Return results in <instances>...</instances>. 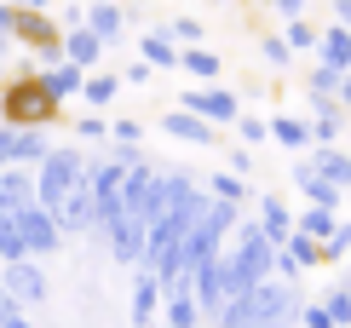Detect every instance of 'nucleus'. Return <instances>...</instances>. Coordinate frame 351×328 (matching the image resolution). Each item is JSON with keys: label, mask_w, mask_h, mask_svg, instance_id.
Masks as SVG:
<instances>
[{"label": "nucleus", "mask_w": 351, "mask_h": 328, "mask_svg": "<svg viewBox=\"0 0 351 328\" xmlns=\"http://www.w3.org/2000/svg\"><path fill=\"white\" fill-rule=\"evenodd\" d=\"M58 110L64 104H52L40 93L35 69H18V75H6V86H0V121H12V127H52Z\"/></svg>", "instance_id": "nucleus-1"}, {"label": "nucleus", "mask_w": 351, "mask_h": 328, "mask_svg": "<svg viewBox=\"0 0 351 328\" xmlns=\"http://www.w3.org/2000/svg\"><path fill=\"white\" fill-rule=\"evenodd\" d=\"M81 178H86V156H81V144H52V150L35 161V202H40V207H52L58 196H69Z\"/></svg>", "instance_id": "nucleus-2"}, {"label": "nucleus", "mask_w": 351, "mask_h": 328, "mask_svg": "<svg viewBox=\"0 0 351 328\" xmlns=\"http://www.w3.org/2000/svg\"><path fill=\"white\" fill-rule=\"evenodd\" d=\"M0 288H6V300L12 305H23V311H40L47 305V294H52V282H47V271H40V259H6L0 265Z\"/></svg>", "instance_id": "nucleus-3"}, {"label": "nucleus", "mask_w": 351, "mask_h": 328, "mask_svg": "<svg viewBox=\"0 0 351 328\" xmlns=\"http://www.w3.org/2000/svg\"><path fill=\"white\" fill-rule=\"evenodd\" d=\"M18 236H23L29 259H52V253H64V242H69V236L58 231L52 207H40V202H23L18 207Z\"/></svg>", "instance_id": "nucleus-4"}, {"label": "nucleus", "mask_w": 351, "mask_h": 328, "mask_svg": "<svg viewBox=\"0 0 351 328\" xmlns=\"http://www.w3.org/2000/svg\"><path fill=\"white\" fill-rule=\"evenodd\" d=\"M47 150H52L47 127H12V121H0V167H35Z\"/></svg>", "instance_id": "nucleus-5"}, {"label": "nucleus", "mask_w": 351, "mask_h": 328, "mask_svg": "<svg viewBox=\"0 0 351 328\" xmlns=\"http://www.w3.org/2000/svg\"><path fill=\"white\" fill-rule=\"evenodd\" d=\"M179 104H184V110H196L202 121H213V127H230L242 115V98L230 93V86H190Z\"/></svg>", "instance_id": "nucleus-6"}, {"label": "nucleus", "mask_w": 351, "mask_h": 328, "mask_svg": "<svg viewBox=\"0 0 351 328\" xmlns=\"http://www.w3.org/2000/svg\"><path fill=\"white\" fill-rule=\"evenodd\" d=\"M52 219H58V231H64L69 242H75V236H86V231H98V213H93V190H86V178L69 190V196L52 202Z\"/></svg>", "instance_id": "nucleus-7"}, {"label": "nucleus", "mask_w": 351, "mask_h": 328, "mask_svg": "<svg viewBox=\"0 0 351 328\" xmlns=\"http://www.w3.org/2000/svg\"><path fill=\"white\" fill-rule=\"evenodd\" d=\"M144 236H150V225L138 213H121V219L104 225V242L115 253V265H144Z\"/></svg>", "instance_id": "nucleus-8"}, {"label": "nucleus", "mask_w": 351, "mask_h": 328, "mask_svg": "<svg viewBox=\"0 0 351 328\" xmlns=\"http://www.w3.org/2000/svg\"><path fill=\"white\" fill-rule=\"evenodd\" d=\"M317 265H323V253H317V242H311L305 231H294V236H288L282 248H276V271H271V277H282V282H300L305 271H317Z\"/></svg>", "instance_id": "nucleus-9"}, {"label": "nucleus", "mask_w": 351, "mask_h": 328, "mask_svg": "<svg viewBox=\"0 0 351 328\" xmlns=\"http://www.w3.org/2000/svg\"><path fill=\"white\" fill-rule=\"evenodd\" d=\"M35 81H40V93H47L52 104H69V98H81L86 69H81V64H69V58H52V64H40V69H35Z\"/></svg>", "instance_id": "nucleus-10"}, {"label": "nucleus", "mask_w": 351, "mask_h": 328, "mask_svg": "<svg viewBox=\"0 0 351 328\" xmlns=\"http://www.w3.org/2000/svg\"><path fill=\"white\" fill-rule=\"evenodd\" d=\"M86 29H93L104 47H121L127 40V6H115V0H86Z\"/></svg>", "instance_id": "nucleus-11"}, {"label": "nucleus", "mask_w": 351, "mask_h": 328, "mask_svg": "<svg viewBox=\"0 0 351 328\" xmlns=\"http://www.w3.org/2000/svg\"><path fill=\"white\" fill-rule=\"evenodd\" d=\"M58 52H64L69 58V64H81V69H98V64H104V40H98L93 35V29H86V23H75V29H64V40H58Z\"/></svg>", "instance_id": "nucleus-12"}, {"label": "nucleus", "mask_w": 351, "mask_h": 328, "mask_svg": "<svg viewBox=\"0 0 351 328\" xmlns=\"http://www.w3.org/2000/svg\"><path fill=\"white\" fill-rule=\"evenodd\" d=\"M162 127L173 132V139H184V144H219V127H213V121H202V115H196V110H184V104L162 115Z\"/></svg>", "instance_id": "nucleus-13"}, {"label": "nucleus", "mask_w": 351, "mask_h": 328, "mask_svg": "<svg viewBox=\"0 0 351 328\" xmlns=\"http://www.w3.org/2000/svg\"><path fill=\"white\" fill-rule=\"evenodd\" d=\"M156 311H162V277L138 265V277H133V328H150Z\"/></svg>", "instance_id": "nucleus-14"}, {"label": "nucleus", "mask_w": 351, "mask_h": 328, "mask_svg": "<svg viewBox=\"0 0 351 328\" xmlns=\"http://www.w3.org/2000/svg\"><path fill=\"white\" fill-rule=\"evenodd\" d=\"M317 64H334L340 75L351 69V29H346V23H328V29H317Z\"/></svg>", "instance_id": "nucleus-15"}, {"label": "nucleus", "mask_w": 351, "mask_h": 328, "mask_svg": "<svg viewBox=\"0 0 351 328\" xmlns=\"http://www.w3.org/2000/svg\"><path fill=\"white\" fill-rule=\"evenodd\" d=\"M294 185L305 190V202H317V207H340V190H346V185H334V178H323L311 161H300V167H294Z\"/></svg>", "instance_id": "nucleus-16"}, {"label": "nucleus", "mask_w": 351, "mask_h": 328, "mask_svg": "<svg viewBox=\"0 0 351 328\" xmlns=\"http://www.w3.org/2000/svg\"><path fill=\"white\" fill-rule=\"evenodd\" d=\"M138 58H144V64H156V69H179V40L167 35V23L150 29V35H138Z\"/></svg>", "instance_id": "nucleus-17"}, {"label": "nucleus", "mask_w": 351, "mask_h": 328, "mask_svg": "<svg viewBox=\"0 0 351 328\" xmlns=\"http://www.w3.org/2000/svg\"><path fill=\"white\" fill-rule=\"evenodd\" d=\"M115 98H121V75H110V69H86V81H81V104H86V110H110Z\"/></svg>", "instance_id": "nucleus-18"}, {"label": "nucleus", "mask_w": 351, "mask_h": 328, "mask_svg": "<svg viewBox=\"0 0 351 328\" xmlns=\"http://www.w3.org/2000/svg\"><path fill=\"white\" fill-rule=\"evenodd\" d=\"M259 231H265L276 248H282L288 236H294V213L282 207V196H259Z\"/></svg>", "instance_id": "nucleus-19"}, {"label": "nucleus", "mask_w": 351, "mask_h": 328, "mask_svg": "<svg viewBox=\"0 0 351 328\" xmlns=\"http://www.w3.org/2000/svg\"><path fill=\"white\" fill-rule=\"evenodd\" d=\"M0 202L6 207L35 202V167H0Z\"/></svg>", "instance_id": "nucleus-20"}, {"label": "nucleus", "mask_w": 351, "mask_h": 328, "mask_svg": "<svg viewBox=\"0 0 351 328\" xmlns=\"http://www.w3.org/2000/svg\"><path fill=\"white\" fill-rule=\"evenodd\" d=\"M179 69L196 75V81H219V75H225V58L208 52V47H179Z\"/></svg>", "instance_id": "nucleus-21"}, {"label": "nucleus", "mask_w": 351, "mask_h": 328, "mask_svg": "<svg viewBox=\"0 0 351 328\" xmlns=\"http://www.w3.org/2000/svg\"><path fill=\"white\" fill-rule=\"evenodd\" d=\"M271 139L282 150H311V121L305 115H271Z\"/></svg>", "instance_id": "nucleus-22"}, {"label": "nucleus", "mask_w": 351, "mask_h": 328, "mask_svg": "<svg viewBox=\"0 0 351 328\" xmlns=\"http://www.w3.org/2000/svg\"><path fill=\"white\" fill-rule=\"evenodd\" d=\"M294 231H305V236H311V242H323V236H334V231H340V213H334V207H305V213L294 219Z\"/></svg>", "instance_id": "nucleus-23"}, {"label": "nucleus", "mask_w": 351, "mask_h": 328, "mask_svg": "<svg viewBox=\"0 0 351 328\" xmlns=\"http://www.w3.org/2000/svg\"><path fill=\"white\" fill-rule=\"evenodd\" d=\"M208 196L242 207V202H247V178H242V173H213V178H208Z\"/></svg>", "instance_id": "nucleus-24"}, {"label": "nucleus", "mask_w": 351, "mask_h": 328, "mask_svg": "<svg viewBox=\"0 0 351 328\" xmlns=\"http://www.w3.org/2000/svg\"><path fill=\"white\" fill-rule=\"evenodd\" d=\"M311 167L323 178H334V185H346V156L334 150V144H311Z\"/></svg>", "instance_id": "nucleus-25"}, {"label": "nucleus", "mask_w": 351, "mask_h": 328, "mask_svg": "<svg viewBox=\"0 0 351 328\" xmlns=\"http://www.w3.org/2000/svg\"><path fill=\"white\" fill-rule=\"evenodd\" d=\"M323 311L334 317V328H351V282H334L323 294Z\"/></svg>", "instance_id": "nucleus-26"}, {"label": "nucleus", "mask_w": 351, "mask_h": 328, "mask_svg": "<svg viewBox=\"0 0 351 328\" xmlns=\"http://www.w3.org/2000/svg\"><path fill=\"white\" fill-rule=\"evenodd\" d=\"M282 40H288V52H317V23L311 18H288Z\"/></svg>", "instance_id": "nucleus-27"}, {"label": "nucleus", "mask_w": 351, "mask_h": 328, "mask_svg": "<svg viewBox=\"0 0 351 328\" xmlns=\"http://www.w3.org/2000/svg\"><path fill=\"white\" fill-rule=\"evenodd\" d=\"M167 35L179 40V47H202V40H208V29H202V18H173Z\"/></svg>", "instance_id": "nucleus-28"}, {"label": "nucleus", "mask_w": 351, "mask_h": 328, "mask_svg": "<svg viewBox=\"0 0 351 328\" xmlns=\"http://www.w3.org/2000/svg\"><path fill=\"white\" fill-rule=\"evenodd\" d=\"M75 139L81 144H98V139H110V121L98 110H81V121H75Z\"/></svg>", "instance_id": "nucleus-29"}, {"label": "nucleus", "mask_w": 351, "mask_h": 328, "mask_svg": "<svg viewBox=\"0 0 351 328\" xmlns=\"http://www.w3.org/2000/svg\"><path fill=\"white\" fill-rule=\"evenodd\" d=\"M230 127L242 132V144H265V139H271V121H259V115H237Z\"/></svg>", "instance_id": "nucleus-30"}, {"label": "nucleus", "mask_w": 351, "mask_h": 328, "mask_svg": "<svg viewBox=\"0 0 351 328\" xmlns=\"http://www.w3.org/2000/svg\"><path fill=\"white\" fill-rule=\"evenodd\" d=\"M305 93H340V69H334V64H317L311 81H305Z\"/></svg>", "instance_id": "nucleus-31"}, {"label": "nucleus", "mask_w": 351, "mask_h": 328, "mask_svg": "<svg viewBox=\"0 0 351 328\" xmlns=\"http://www.w3.org/2000/svg\"><path fill=\"white\" fill-rule=\"evenodd\" d=\"M259 58H265L271 69H282V64H288L294 52H288V40H282V35H265V40H259Z\"/></svg>", "instance_id": "nucleus-32"}, {"label": "nucleus", "mask_w": 351, "mask_h": 328, "mask_svg": "<svg viewBox=\"0 0 351 328\" xmlns=\"http://www.w3.org/2000/svg\"><path fill=\"white\" fill-rule=\"evenodd\" d=\"M138 132H144V121H133V115L110 121V139H115V144H138Z\"/></svg>", "instance_id": "nucleus-33"}, {"label": "nucleus", "mask_w": 351, "mask_h": 328, "mask_svg": "<svg viewBox=\"0 0 351 328\" xmlns=\"http://www.w3.org/2000/svg\"><path fill=\"white\" fill-rule=\"evenodd\" d=\"M150 75H156V64H144V58H133V64L121 69V86L133 81V86H150Z\"/></svg>", "instance_id": "nucleus-34"}, {"label": "nucleus", "mask_w": 351, "mask_h": 328, "mask_svg": "<svg viewBox=\"0 0 351 328\" xmlns=\"http://www.w3.org/2000/svg\"><path fill=\"white\" fill-rule=\"evenodd\" d=\"M300 328H334V317H328V311L323 305H300V317H294Z\"/></svg>", "instance_id": "nucleus-35"}, {"label": "nucleus", "mask_w": 351, "mask_h": 328, "mask_svg": "<svg viewBox=\"0 0 351 328\" xmlns=\"http://www.w3.org/2000/svg\"><path fill=\"white\" fill-rule=\"evenodd\" d=\"M265 6L276 12V18H305V6H311V0H265Z\"/></svg>", "instance_id": "nucleus-36"}, {"label": "nucleus", "mask_w": 351, "mask_h": 328, "mask_svg": "<svg viewBox=\"0 0 351 328\" xmlns=\"http://www.w3.org/2000/svg\"><path fill=\"white\" fill-rule=\"evenodd\" d=\"M75 23H86V0H69L64 6V29H75Z\"/></svg>", "instance_id": "nucleus-37"}, {"label": "nucleus", "mask_w": 351, "mask_h": 328, "mask_svg": "<svg viewBox=\"0 0 351 328\" xmlns=\"http://www.w3.org/2000/svg\"><path fill=\"white\" fill-rule=\"evenodd\" d=\"M230 173H254V156H247L242 144H237V150H230Z\"/></svg>", "instance_id": "nucleus-38"}, {"label": "nucleus", "mask_w": 351, "mask_h": 328, "mask_svg": "<svg viewBox=\"0 0 351 328\" xmlns=\"http://www.w3.org/2000/svg\"><path fill=\"white\" fill-rule=\"evenodd\" d=\"M334 98H340V110H346V121H351V69L340 75V93H334Z\"/></svg>", "instance_id": "nucleus-39"}, {"label": "nucleus", "mask_w": 351, "mask_h": 328, "mask_svg": "<svg viewBox=\"0 0 351 328\" xmlns=\"http://www.w3.org/2000/svg\"><path fill=\"white\" fill-rule=\"evenodd\" d=\"M0 328H35V317H29V311L18 305V311H12V317H6V323H0Z\"/></svg>", "instance_id": "nucleus-40"}, {"label": "nucleus", "mask_w": 351, "mask_h": 328, "mask_svg": "<svg viewBox=\"0 0 351 328\" xmlns=\"http://www.w3.org/2000/svg\"><path fill=\"white\" fill-rule=\"evenodd\" d=\"M12 6H23V12H52V0H12Z\"/></svg>", "instance_id": "nucleus-41"}, {"label": "nucleus", "mask_w": 351, "mask_h": 328, "mask_svg": "<svg viewBox=\"0 0 351 328\" xmlns=\"http://www.w3.org/2000/svg\"><path fill=\"white\" fill-rule=\"evenodd\" d=\"M12 311H18V305H12V300H6V288H0V323H6Z\"/></svg>", "instance_id": "nucleus-42"}, {"label": "nucleus", "mask_w": 351, "mask_h": 328, "mask_svg": "<svg viewBox=\"0 0 351 328\" xmlns=\"http://www.w3.org/2000/svg\"><path fill=\"white\" fill-rule=\"evenodd\" d=\"M6 75H12V69H6V58H0V86H6Z\"/></svg>", "instance_id": "nucleus-43"}, {"label": "nucleus", "mask_w": 351, "mask_h": 328, "mask_svg": "<svg viewBox=\"0 0 351 328\" xmlns=\"http://www.w3.org/2000/svg\"><path fill=\"white\" fill-rule=\"evenodd\" d=\"M346 185H351V156H346Z\"/></svg>", "instance_id": "nucleus-44"}, {"label": "nucleus", "mask_w": 351, "mask_h": 328, "mask_svg": "<svg viewBox=\"0 0 351 328\" xmlns=\"http://www.w3.org/2000/svg\"><path fill=\"white\" fill-rule=\"evenodd\" d=\"M162 328H179V323H162Z\"/></svg>", "instance_id": "nucleus-45"}, {"label": "nucleus", "mask_w": 351, "mask_h": 328, "mask_svg": "<svg viewBox=\"0 0 351 328\" xmlns=\"http://www.w3.org/2000/svg\"><path fill=\"white\" fill-rule=\"evenodd\" d=\"M346 265H351V253H346Z\"/></svg>", "instance_id": "nucleus-46"}, {"label": "nucleus", "mask_w": 351, "mask_h": 328, "mask_svg": "<svg viewBox=\"0 0 351 328\" xmlns=\"http://www.w3.org/2000/svg\"><path fill=\"white\" fill-rule=\"evenodd\" d=\"M259 6H265V0H259Z\"/></svg>", "instance_id": "nucleus-47"}]
</instances>
